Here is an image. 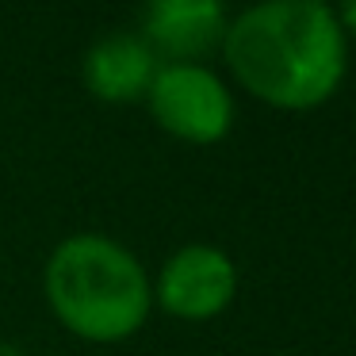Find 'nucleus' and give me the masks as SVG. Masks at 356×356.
Here are the masks:
<instances>
[{
    "mask_svg": "<svg viewBox=\"0 0 356 356\" xmlns=\"http://www.w3.org/2000/svg\"><path fill=\"white\" fill-rule=\"evenodd\" d=\"M238 291V268L234 261L215 245H180L165 261L161 280H157V299L172 318L184 322H207L222 314Z\"/></svg>",
    "mask_w": 356,
    "mask_h": 356,
    "instance_id": "4",
    "label": "nucleus"
},
{
    "mask_svg": "<svg viewBox=\"0 0 356 356\" xmlns=\"http://www.w3.org/2000/svg\"><path fill=\"white\" fill-rule=\"evenodd\" d=\"M154 119L184 142H218L234 127V96L218 73L200 62H169L146 92Z\"/></svg>",
    "mask_w": 356,
    "mask_h": 356,
    "instance_id": "3",
    "label": "nucleus"
},
{
    "mask_svg": "<svg viewBox=\"0 0 356 356\" xmlns=\"http://www.w3.org/2000/svg\"><path fill=\"white\" fill-rule=\"evenodd\" d=\"M47 299L70 333L111 345L142 330L154 291L127 245L104 234H73L47 261Z\"/></svg>",
    "mask_w": 356,
    "mask_h": 356,
    "instance_id": "2",
    "label": "nucleus"
},
{
    "mask_svg": "<svg viewBox=\"0 0 356 356\" xmlns=\"http://www.w3.org/2000/svg\"><path fill=\"white\" fill-rule=\"evenodd\" d=\"M0 356H27V353H19L16 345H0Z\"/></svg>",
    "mask_w": 356,
    "mask_h": 356,
    "instance_id": "8",
    "label": "nucleus"
},
{
    "mask_svg": "<svg viewBox=\"0 0 356 356\" xmlns=\"http://www.w3.org/2000/svg\"><path fill=\"white\" fill-rule=\"evenodd\" d=\"M226 35V12L218 0H154L146 8V39L149 50L192 62L218 47Z\"/></svg>",
    "mask_w": 356,
    "mask_h": 356,
    "instance_id": "5",
    "label": "nucleus"
},
{
    "mask_svg": "<svg viewBox=\"0 0 356 356\" xmlns=\"http://www.w3.org/2000/svg\"><path fill=\"white\" fill-rule=\"evenodd\" d=\"M337 19H341V27H348V31L356 35V4H348L345 12H337Z\"/></svg>",
    "mask_w": 356,
    "mask_h": 356,
    "instance_id": "7",
    "label": "nucleus"
},
{
    "mask_svg": "<svg viewBox=\"0 0 356 356\" xmlns=\"http://www.w3.org/2000/svg\"><path fill=\"white\" fill-rule=\"evenodd\" d=\"M222 54L257 100L307 111L345 81L348 42L337 12L322 0H268L226 24Z\"/></svg>",
    "mask_w": 356,
    "mask_h": 356,
    "instance_id": "1",
    "label": "nucleus"
},
{
    "mask_svg": "<svg viewBox=\"0 0 356 356\" xmlns=\"http://www.w3.org/2000/svg\"><path fill=\"white\" fill-rule=\"evenodd\" d=\"M157 54L138 35H108L85 54V81L92 96L111 104H127L149 92L157 77Z\"/></svg>",
    "mask_w": 356,
    "mask_h": 356,
    "instance_id": "6",
    "label": "nucleus"
}]
</instances>
